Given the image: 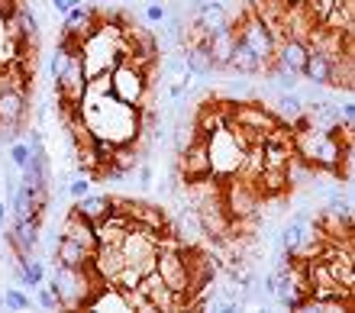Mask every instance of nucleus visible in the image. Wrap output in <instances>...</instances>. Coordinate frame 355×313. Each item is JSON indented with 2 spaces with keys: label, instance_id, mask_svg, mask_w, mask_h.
Returning <instances> with one entry per match:
<instances>
[{
  "label": "nucleus",
  "instance_id": "obj_16",
  "mask_svg": "<svg viewBox=\"0 0 355 313\" xmlns=\"http://www.w3.org/2000/svg\"><path fill=\"white\" fill-rule=\"evenodd\" d=\"M23 287H29V291H36V287L46 285V265H42V258H29L26 265H23V281H19Z\"/></svg>",
  "mask_w": 355,
  "mask_h": 313
},
{
  "label": "nucleus",
  "instance_id": "obj_13",
  "mask_svg": "<svg viewBox=\"0 0 355 313\" xmlns=\"http://www.w3.org/2000/svg\"><path fill=\"white\" fill-rule=\"evenodd\" d=\"M271 110H275V117H278L281 123H288L291 126L297 117H304V97H300L297 91H281V94H275Z\"/></svg>",
  "mask_w": 355,
  "mask_h": 313
},
{
  "label": "nucleus",
  "instance_id": "obj_19",
  "mask_svg": "<svg viewBox=\"0 0 355 313\" xmlns=\"http://www.w3.org/2000/svg\"><path fill=\"white\" fill-rule=\"evenodd\" d=\"M75 201H81L85 194H91V181H87V175H81V171H75V175L68 178V187H65Z\"/></svg>",
  "mask_w": 355,
  "mask_h": 313
},
{
  "label": "nucleus",
  "instance_id": "obj_5",
  "mask_svg": "<svg viewBox=\"0 0 355 313\" xmlns=\"http://www.w3.org/2000/svg\"><path fill=\"white\" fill-rule=\"evenodd\" d=\"M178 175L184 178V181L214 175V168H210V152H207V139L197 136L184 152H178Z\"/></svg>",
  "mask_w": 355,
  "mask_h": 313
},
{
  "label": "nucleus",
  "instance_id": "obj_7",
  "mask_svg": "<svg viewBox=\"0 0 355 313\" xmlns=\"http://www.w3.org/2000/svg\"><path fill=\"white\" fill-rule=\"evenodd\" d=\"M304 62H307V46H304L300 39H294V36L278 39V46H275V58H271L275 68H284V71L300 74Z\"/></svg>",
  "mask_w": 355,
  "mask_h": 313
},
{
  "label": "nucleus",
  "instance_id": "obj_25",
  "mask_svg": "<svg viewBox=\"0 0 355 313\" xmlns=\"http://www.w3.org/2000/svg\"><path fill=\"white\" fill-rule=\"evenodd\" d=\"M78 3H81V0H52V7H55L58 13H68V10L78 7Z\"/></svg>",
  "mask_w": 355,
  "mask_h": 313
},
{
  "label": "nucleus",
  "instance_id": "obj_11",
  "mask_svg": "<svg viewBox=\"0 0 355 313\" xmlns=\"http://www.w3.org/2000/svg\"><path fill=\"white\" fill-rule=\"evenodd\" d=\"M58 262V265H65V268H87L91 265V252L81 246V242L75 239H68V236H62L55 246V255H52Z\"/></svg>",
  "mask_w": 355,
  "mask_h": 313
},
{
  "label": "nucleus",
  "instance_id": "obj_9",
  "mask_svg": "<svg viewBox=\"0 0 355 313\" xmlns=\"http://www.w3.org/2000/svg\"><path fill=\"white\" fill-rule=\"evenodd\" d=\"M233 46H236V29H233V23H230V26H223V29H216V33H210V39H207V49H210V56H214L216 68H230Z\"/></svg>",
  "mask_w": 355,
  "mask_h": 313
},
{
  "label": "nucleus",
  "instance_id": "obj_8",
  "mask_svg": "<svg viewBox=\"0 0 355 313\" xmlns=\"http://www.w3.org/2000/svg\"><path fill=\"white\" fill-rule=\"evenodd\" d=\"M123 265H126V262H123L120 246H97V249L91 252L94 275L101 278V281H107V285H113V281H116V275H120Z\"/></svg>",
  "mask_w": 355,
  "mask_h": 313
},
{
  "label": "nucleus",
  "instance_id": "obj_24",
  "mask_svg": "<svg viewBox=\"0 0 355 313\" xmlns=\"http://www.w3.org/2000/svg\"><path fill=\"white\" fill-rule=\"evenodd\" d=\"M139 187H152V168L146 162L139 165Z\"/></svg>",
  "mask_w": 355,
  "mask_h": 313
},
{
  "label": "nucleus",
  "instance_id": "obj_21",
  "mask_svg": "<svg viewBox=\"0 0 355 313\" xmlns=\"http://www.w3.org/2000/svg\"><path fill=\"white\" fill-rule=\"evenodd\" d=\"M36 304L42 307V310H58V297L42 285V287H36Z\"/></svg>",
  "mask_w": 355,
  "mask_h": 313
},
{
  "label": "nucleus",
  "instance_id": "obj_26",
  "mask_svg": "<svg viewBox=\"0 0 355 313\" xmlns=\"http://www.w3.org/2000/svg\"><path fill=\"white\" fill-rule=\"evenodd\" d=\"M10 226V213H7V207H3V201H0V232Z\"/></svg>",
  "mask_w": 355,
  "mask_h": 313
},
{
  "label": "nucleus",
  "instance_id": "obj_14",
  "mask_svg": "<svg viewBox=\"0 0 355 313\" xmlns=\"http://www.w3.org/2000/svg\"><path fill=\"white\" fill-rule=\"evenodd\" d=\"M184 58H187V68H191V74H194V78H210V74L216 71L214 56H210L207 42H200V46H187L184 49Z\"/></svg>",
  "mask_w": 355,
  "mask_h": 313
},
{
  "label": "nucleus",
  "instance_id": "obj_28",
  "mask_svg": "<svg viewBox=\"0 0 355 313\" xmlns=\"http://www.w3.org/2000/svg\"><path fill=\"white\" fill-rule=\"evenodd\" d=\"M0 262H3V252H0Z\"/></svg>",
  "mask_w": 355,
  "mask_h": 313
},
{
  "label": "nucleus",
  "instance_id": "obj_3",
  "mask_svg": "<svg viewBox=\"0 0 355 313\" xmlns=\"http://www.w3.org/2000/svg\"><path fill=\"white\" fill-rule=\"evenodd\" d=\"M220 201H223L226 213H230L233 220H249V217H259V213H262V194H259V187L239 175H226Z\"/></svg>",
  "mask_w": 355,
  "mask_h": 313
},
{
  "label": "nucleus",
  "instance_id": "obj_6",
  "mask_svg": "<svg viewBox=\"0 0 355 313\" xmlns=\"http://www.w3.org/2000/svg\"><path fill=\"white\" fill-rule=\"evenodd\" d=\"M29 113L26 87H7L0 91V123L3 126H23Z\"/></svg>",
  "mask_w": 355,
  "mask_h": 313
},
{
  "label": "nucleus",
  "instance_id": "obj_1",
  "mask_svg": "<svg viewBox=\"0 0 355 313\" xmlns=\"http://www.w3.org/2000/svg\"><path fill=\"white\" fill-rule=\"evenodd\" d=\"M152 68H155V65H152ZM152 68H142V65H136L132 58H123L110 71V94L116 101L130 103V107H146Z\"/></svg>",
  "mask_w": 355,
  "mask_h": 313
},
{
  "label": "nucleus",
  "instance_id": "obj_27",
  "mask_svg": "<svg viewBox=\"0 0 355 313\" xmlns=\"http://www.w3.org/2000/svg\"><path fill=\"white\" fill-rule=\"evenodd\" d=\"M103 3H107V7H110V3H116V0H103Z\"/></svg>",
  "mask_w": 355,
  "mask_h": 313
},
{
  "label": "nucleus",
  "instance_id": "obj_15",
  "mask_svg": "<svg viewBox=\"0 0 355 313\" xmlns=\"http://www.w3.org/2000/svg\"><path fill=\"white\" fill-rule=\"evenodd\" d=\"M75 213H81L85 220H101V217H107L110 213V197L107 194H85L81 201H75V207H71Z\"/></svg>",
  "mask_w": 355,
  "mask_h": 313
},
{
  "label": "nucleus",
  "instance_id": "obj_23",
  "mask_svg": "<svg viewBox=\"0 0 355 313\" xmlns=\"http://www.w3.org/2000/svg\"><path fill=\"white\" fill-rule=\"evenodd\" d=\"M343 126H346V129L355 126V103H352V101L343 103Z\"/></svg>",
  "mask_w": 355,
  "mask_h": 313
},
{
  "label": "nucleus",
  "instance_id": "obj_4",
  "mask_svg": "<svg viewBox=\"0 0 355 313\" xmlns=\"http://www.w3.org/2000/svg\"><path fill=\"white\" fill-rule=\"evenodd\" d=\"M194 213L197 220H200V230H204V239H220V236H226L230 232V226H233V217L226 213L223 201L220 197H207V201L194 203Z\"/></svg>",
  "mask_w": 355,
  "mask_h": 313
},
{
  "label": "nucleus",
  "instance_id": "obj_20",
  "mask_svg": "<svg viewBox=\"0 0 355 313\" xmlns=\"http://www.w3.org/2000/svg\"><path fill=\"white\" fill-rule=\"evenodd\" d=\"M26 162H29V146L26 142H10V165L13 168H26Z\"/></svg>",
  "mask_w": 355,
  "mask_h": 313
},
{
  "label": "nucleus",
  "instance_id": "obj_10",
  "mask_svg": "<svg viewBox=\"0 0 355 313\" xmlns=\"http://www.w3.org/2000/svg\"><path fill=\"white\" fill-rule=\"evenodd\" d=\"M62 236H68V239H75V242H81L87 252H94L97 249V232H94V223L91 220H85L81 213H68V220H65V226H62Z\"/></svg>",
  "mask_w": 355,
  "mask_h": 313
},
{
  "label": "nucleus",
  "instance_id": "obj_12",
  "mask_svg": "<svg viewBox=\"0 0 355 313\" xmlns=\"http://www.w3.org/2000/svg\"><path fill=\"white\" fill-rule=\"evenodd\" d=\"M329 71H333V58L320 56V52H307V62L300 68V78L307 84H317V87H327L329 84Z\"/></svg>",
  "mask_w": 355,
  "mask_h": 313
},
{
  "label": "nucleus",
  "instance_id": "obj_18",
  "mask_svg": "<svg viewBox=\"0 0 355 313\" xmlns=\"http://www.w3.org/2000/svg\"><path fill=\"white\" fill-rule=\"evenodd\" d=\"M91 149H94V155L101 158V165H110L113 152H116V142H110V139H103V136H94Z\"/></svg>",
  "mask_w": 355,
  "mask_h": 313
},
{
  "label": "nucleus",
  "instance_id": "obj_22",
  "mask_svg": "<svg viewBox=\"0 0 355 313\" xmlns=\"http://www.w3.org/2000/svg\"><path fill=\"white\" fill-rule=\"evenodd\" d=\"M165 17H168V7H165V3H149V7H146V19H149L152 26H159Z\"/></svg>",
  "mask_w": 355,
  "mask_h": 313
},
{
  "label": "nucleus",
  "instance_id": "obj_17",
  "mask_svg": "<svg viewBox=\"0 0 355 313\" xmlns=\"http://www.w3.org/2000/svg\"><path fill=\"white\" fill-rule=\"evenodd\" d=\"M0 307H7V310H29V307H33V297L23 294L19 287H10V291H3V297H0Z\"/></svg>",
  "mask_w": 355,
  "mask_h": 313
},
{
  "label": "nucleus",
  "instance_id": "obj_2",
  "mask_svg": "<svg viewBox=\"0 0 355 313\" xmlns=\"http://www.w3.org/2000/svg\"><path fill=\"white\" fill-rule=\"evenodd\" d=\"M233 29H236V39L245 42V49H249V52H252V56L268 68L271 58H275V46H278V39H275V33L268 29V23H265V19L249 7L243 17L233 19Z\"/></svg>",
  "mask_w": 355,
  "mask_h": 313
}]
</instances>
